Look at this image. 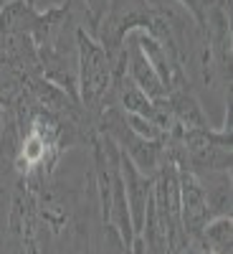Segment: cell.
Segmentation results:
<instances>
[{
	"mask_svg": "<svg viewBox=\"0 0 233 254\" xmlns=\"http://www.w3.org/2000/svg\"><path fill=\"white\" fill-rule=\"evenodd\" d=\"M31 92H33L36 102L48 115L51 112H71L76 107V99H71L61 87H56V84L48 81V79H33L31 81Z\"/></svg>",
	"mask_w": 233,
	"mask_h": 254,
	"instance_id": "obj_8",
	"label": "cell"
},
{
	"mask_svg": "<svg viewBox=\"0 0 233 254\" xmlns=\"http://www.w3.org/2000/svg\"><path fill=\"white\" fill-rule=\"evenodd\" d=\"M124 54H127V76H130L152 102L165 99V94H167L165 92V84H162L160 74L155 71V66L140 51V46H137V41H135L132 33L124 36Z\"/></svg>",
	"mask_w": 233,
	"mask_h": 254,
	"instance_id": "obj_5",
	"label": "cell"
},
{
	"mask_svg": "<svg viewBox=\"0 0 233 254\" xmlns=\"http://www.w3.org/2000/svg\"><path fill=\"white\" fill-rule=\"evenodd\" d=\"M119 173H122V183H124V196H127V208H130L132 231L137 237L142 231L144 208H147V201H150V193H152V178L144 176L122 150H119Z\"/></svg>",
	"mask_w": 233,
	"mask_h": 254,
	"instance_id": "obj_4",
	"label": "cell"
},
{
	"mask_svg": "<svg viewBox=\"0 0 233 254\" xmlns=\"http://www.w3.org/2000/svg\"><path fill=\"white\" fill-rule=\"evenodd\" d=\"M178 181H180V221L187 239L198 242L205 224L210 221V211L203 196V188L193 171L178 168Z\"/></svg>",
	"mask_w": 233,
	"mask_h": 254,
	"instance_id": "obj_3",
	"label": "cell"
},
{
	"mask_svg": "<svg viewBox=\"0 0 233 254\" xmlns=\"http://www.w3.org/2000/svg\"><path fill=\"white\" fill-rule=\"evenodd\" d=\"M112 59L99 41L76 28V76H79V102L89 110L114 107L112 102Z\"/></svg>",
	"mask_w": 233,
	"mask_h": 254,
	"instance_id": "obj_1",
	"label": "cell"
},
{
	"mask_svg": "<svg viewBox=\"0 0 233 254\" xmlns=\"http://www.w3.org/2000/svg\"><path fill=\"white\" fill-rule=\"evenodd\" d=\"M200 247L213 254H233V219L231 216H213L198 239Z\"/></svg>",
	"mask_w": 233,
	"mask_h": 254,
	"instance_id": "obj_7",
	"label": "cell"
},
{
	"mask_svg": "<svg viewBox=\"0 0 233 254\" xmlns=\"http://www.w3.org/2000/svg\"><path fill=\"white\" fill-rule=\"evenodd\" d=\"M200 254H213V252H210V249H205V247H200Z\"/></svg>",
	"mask_w": 233,
	"mask_h": 254,
	"instance_id": "obj_11",
	"label": "cell"
},
{
	"mask_svg": "<svg viewBox=\"0 0 233 254\" xmlns=\"http://www.w3.org/2000/svg\"><path fill=\"white\" fill-rule=\"evenodd\" d=\"M104 239H107V254H130V249H127V244L122 242V237L117 234L112 224L104 226Z\"/></svg>",
	"mask_w": 233,
	"mask_h": 254,
	"instance_id": "obj_9",
	"label": "cell"
},
{
	"mask_svg": "<svg viewBox=\"0 0 233 254\" xmlns=\"http://www.w3.org/2000/svg\"><path fill=\"white\" fill-rule=\"evenodd\" d=\"M8 237L10 254H41L38 249V216H36V193L28 190L26 178H20L8 211Z\"/></svg>",
	"mask_w": 233,
	"mask_h": 254,
	"instance_id": "obj_2",
	"label": "cell"
},
{
	"mask_svg": "<svg viewBox=\"0 0 233 254\" xmlns=\"http://www.w3.org/2000/svg\"><path fill=\"white\" fill-rule=\"evenodd\" d=\"M180 5L187 10H193V15H195V20H198V26L203 28V13H200V0H180Z\"/></svg>",
	"mask_w": 233,
	"mask_h": 254,
	"instance_id": "obj_10",
	"label": "cell"
},
{
	"mask_svg": "<svg viewBox=\"0 0 233 254\" xmlns=\"http://www.w3.org/2000/svg\"><path fill=\"white\" fill-rule=\"evenodd\" d=\"M203 196L213 216H231V206H233V188H231V171H193Z\"/></svg>",
	"mask_w": 233,
	"mask_h": 254,
	"instance_id": "obj_6",
	"label": "cell"
}]
</instances>
